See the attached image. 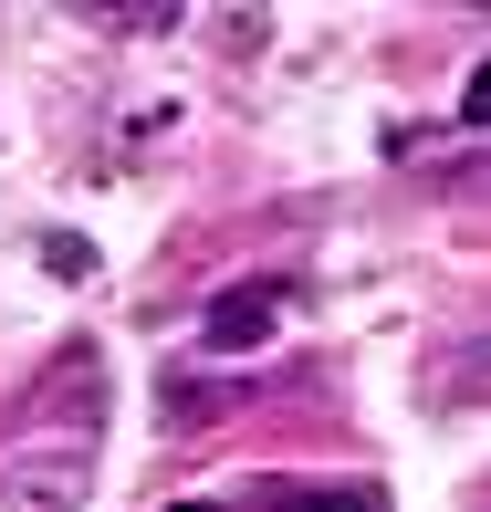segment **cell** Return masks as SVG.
Segmentation results:
<instances>
[{
  "instance_id": "obj_1",
  "label": "cell",
  "mask_w": 491,
  "mask_h": 512,
  "mask_svg": "<svg viewBox=\"0 0 491 512\" xmlns=\"http://www.w3.org/2000/svg\"><path fill=\"white\" fill-rule=\"evenodd\" d=\"M95 502V450L84 439H53V450L11 460V481H0V512H84Z\"/></svg>"
},
{
  "instance_id": "obj_2",
  "label": "cell",
  "mask_w": 491,
  "mask_h": 512,
  "mask_svg": "<svg viewBox=\"0 0 491 512\" xmlns=\"http://www.w3.org/2000/svg\"><path fill=\"white\" fill-rule=\"evenodd\" d=\"M272 314H283V283H230L220 304L199 314V345L209 356H251V345L272 335Z\"/></svg>"
},
{
  "instance_id": "obj_3",
  "label": "cell",
  "mask_w": 491,
  "mask_h": 512,
  "mask_svg": "<svg viewBox=\"0 0 491 512\" xmlns=\"http://www.w3.org/2000/svg\"><path fill=\"white\" fill-rule=\"evenodd\" d=\"M272 512H387V502L356 481H293V492H272Z\"/></svg>"
},
{
  "instance_id": "obj_4",
  "label": "cell",
  "mask_w": 491,
  "mask_h": 512,
  "mask_svg": "<svg viewBox=\"0 0 491 512\" xmlns=\"http://www.w3.org/2000/svg\"><path fill=\"white\" fill-rule=\"evenodd\" d=\"M220 408H230V387H209V377H199V387H189V377L168 387V429H189V418H220Z\"/></svg>"
},
{
  "instance_id": "obj_5",
  "label": "cell",
  "mask_w": 491,
  "mask_h": 512,
  "mask_svg": "<svg viewBox=\"0 0 491 512\" xmlns=\"http://www.w3.org/2000/svg\"><path fill=\"white\" fill-rule=\"evenodd\" d=\"M439 387H491V335L481 345H450V356H439Z\"/></svg>"
},
{
  "instance_id": "obj_6",
  "label": "cell",
  "mask_w": 491,
  "mask_h": 512,
  "mask_svg": "<svg viewBox=\"0 0 491 512\" xmlns=\"http://www.w3.org/2000/svg\"><path fill=\"white\" fill-rule=\"evenodd\" d=\"M460 126H491V63H481L471 84H460Z\"/></svg>"
},
{
  "instance_id": "obj_7",
  "label": "cell",
  "mask_w": 491,
  "mask_h": 512,
  "mask_svg": "<svg viewBox=\"0 0 491 512\" xmlns=\"http://www.w3.org/2000/svg\"><path fill=\"white\" fill-rule=\"evenodd\" d=\"M168 512H209V502H168Z\"/></svg>"
}]
</instances>
